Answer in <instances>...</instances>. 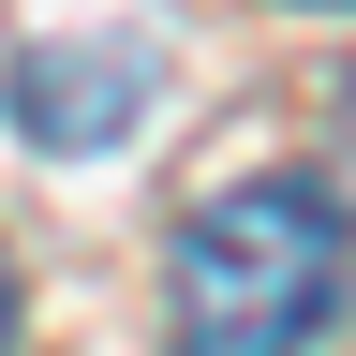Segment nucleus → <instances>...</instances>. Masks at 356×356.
<instances>
[{"label":"nucleus","mask_w":356,"mask_h":356,"mask_svg":"<svg viewBox=\"0 0 356 356\" xmlns=\"http://www.w3.org/2000/svg\"><path fill=\"white\" fill-rule=\"evenodd\" d=\"M0 341H15V267H0Z\"/></svg>","instance_id":"obj_3"},{"label":"nucleus","mask_w":356,"mask_h":356,"mask_svg":"<svg viewBox=\"0 0 356 356\" xmlns=\"http://www.w3.org/2000/svg\"><path fill=\"white\" fill-rule=\"evenodd\" d=\"M0 119H15L30 149H119V134L149 119V60H134V44H30V60L0 74Z\"/></svg>","instance_id":"obj_2"},{"label":"nucleus","mask_w":356,"mask_h":356,"mask_svg":"<svg viewBox=\"0 0 356 356\" xmlns=\"http://www.w3.org/2000/svg\"><path fill=\"white\" fill-rule=\"evenodd\" d=\"M341 193L327 178H222L163 252V341L178 356H312L341 312Z\"/></svg>","instance_id":"obj_1"}]
</instances>
